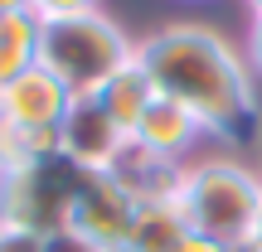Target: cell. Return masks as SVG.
Returning a JSON list of instances; mask_svg holds the SVG:
<instances>
[{"label": "cell", "instance_id": "cell-23", "mask_svg": "<svg viewBox=\"0 0 262 252\" xmlns=\"http://www.w3.org/2000/svg\"><path fill=\"white\" fill-rule=\"evenodd\" d=\"M0 93H5V78H0Z\"/></svg>", "mask_w": 262, "mask_h": 252}, {"label": "cell", "instance_id": "cell-12", "mask_svg": "<svg viewBox=\"0 0 262 252\" xmlns=\"http://www.w3.org/2000/svg\"><path fill=\"white\" fill-rule=\"evenodd\" d=\"M39 34H44V25H39L29 10L0 15V78H5V83L39 63Z\"/></svg>", "mask_w": 262, "mask_h": 252}, {"label": "cell", "instance_id": "cell-20", "mask_svg": "<svg viewBox=\"0 0 262 252\" xmlns=\"http://www.w3.org/2000/svg\"><path fill=\"white\" fill-rule=\"evenodd\" d=\"M253 243L262 247V209H257V228H253Z\"/></svg>", "mask_w": 262, "mask_h": 252}, {"label": "cell", "instance_id": "cell-5", "mask_svg": "<svg viewBox=\"0 0 262 252\" xmlns=\"http://www.w3.org/2000/svg\"><path fill=\"white\" fill-rule=\"evenodd\" d=\"M131 218H136V199H131L107 170H88L83 189H78V199H73L68 228H78L83 238H93L97 247L112 252V247H126Z\"/></svg>", "mask_w": 262, "mask_h": 252}, {"label": "cell", "instance_id": "cell-18", "mask_svg": "<svg viewBox=\"0 0 262 252\" xmlns=\"http://www.w3.org/2000/svg\"><path fill=\"white\" fill-rule=\"evenodd\" d=\"M180 252H233V247L214 243V238H204V233H189V238H185V247H180Z\"/></svg>", "mask_w": 262, "mask_h": 252}, {"label": "cell", "instance_id": "cell-15", "mask_svg": "<svg viewBox=\"0 0 262 252\" xmlns=\"http://www.w3.org/2000/svg\"><path fill=\"white\" fill-rule=\"evenodd\" d=\"M44 252H107V247H97L93 238H83L78 228H58V233L44 238Z\"/></svg>", "mask_w": 262, "mask_h": 252}, {"label": "cell", "instance_id": "cell-21", "mask_svg": "<svg viewBox=\"0 0 262 252\" xmlns=\"http://www.w3.org/2000/svg\"><path fill=\"white\" fill-rule=\"evenodd\" d=\"M233 252H262V247L257 243H243V247H233Z\"/></svg>", "mask_w": 262, "mask_h": 252}, {"label": "cell", "instance_id": "cell-2", "mask_svg": "<svg viewBox=\"0 0 262 252\" xmlns=\"http://www.w3.org/2000/svg\"><path fill=\"white\" fill-rule=\"evenodd\" d=\"M175 204L185 214L189 233H204L224 247H243V243H253V228H257L262 175L248 170L243 160L209 155L199 165H185Z\"/></svg>", "mask_w": 262, "mask_h": 252}, {"label": "cell", "instance_id": "cell-9", "mask_svg": "<svg viewBox=\"0 0 262 252\" xmlns=\"http://www.w3.org/2000/svg\"><path fill=\"white\" fill-rule=\"evenodd\" d=\"M199 136H204V126L194 122V112H185L180 102H170V97H160V93H156V102L146 107V117L136 122V131H131V141H141L146 150L170 155V160H185Z\"/></svg>", "mask_w": 262, "mask_h": 252}, {"label": "cell", "instance_id": "cell-17", "mask_svg": "<svg viewBox=\"0 0 262 252\" xmlns=\"http://www.w3.org/2000/svg\"><path fill=\"white\" fill-rule=\"evenodd\" d=\"M248 58H253V68L262 73V15H253V29H248Z\"/></svg>", "mask_w": 262, "mask_h": 252}, {"label": "cell", "instance_id": "cell-16", "mask_svg": "<svg viewBox=\"0 0 262 252\" xmlns=\"http://www.w3.org/2000/svg\"><path fill=\"white\" fill-rule=\"evenodd\" d=\"M0 252H44V238L29 233V228H10V223H0Z\"/></svg>", "mask_w": 262, "mask_h": 252}, {"label": "cell", "instance_id": "cell-13", "mask_svg": "<svg viewBox=\"0 0 262 252\" xmlns=\"http://www.w3.org/2000/svg\"><path fill=\"white\" fill-rule=\"evenodd\" d=\"M58 155V131H34V126H15L0 117V175L29 170L39 160Z\"/></svg>", "mask_w": 262, "mask_h": 252}, {"label": "cell", "instance_id": "cell-4", "mask_svg": "<svg viewBox=\"0 0 262 252\" xmlns=\"http://www.w3.org/2000/svg\"><path fill=\"white\" fill-rule=\"evenodd\" d=\"M83 175L68 155H49L29 170L0 175V223L29 228V233L49 238L58 228H68L73 218V199L83 189Z\"/></svg>", "mask_w": 262, "mask_h": 252}, {"label": "cell", "instance_id": "cell-10", "mask_svg": "<svg viewBox=\"0 0 262 252\" xmlns=\"http://www.w3.org/2000/svg\"><path fill=\"white\" fill-rule=\"evenodd\" d=\"M97 102L107 107V117H112L126 136L136 131V122L146 117V107L156 102V83H150V73L141 68V58H131L126 68H117V73L107 78V87L97 93Z\"/></svg>", "mask_w": 262, "mask_h": 252}, {"label": "cell", "instance_id": "cell-3", "mask_svg": "<svg viewBox=\"0 0 262 252\" xmlns=\"http://www.w3.org/2000/svg\"><path fill=\"white\" fill-rule=\"evenodd\" d=\"M136 58V39L102 10H88L73 19H49L39 34V63L58 78L73 97H97L117 68Z\"/></svg>", "mask_w": 262, "mask_h": 252}, {"label": "cell", "instance_id": "cell-22", "mask_svg": "<svg viewBox=\"0 0 262 252\" xmlns=\"http://www.w3.org/2000/svg\"><path fill=\"white\" fill-rule=\"evenodd\" d=\"M248 10H253V15H262V0H248Z\"/></svg>", "mask_w": 262, "mask_h": 252}, {"label": "cell", "instance_id": "cell-19", "mask_svg": "<svg viewBox=\"0 0 262 252\" xmlns=\"http://www.w3.org/2000/svg\"><path fill=\"white\" fill-rule=\"evenodd\" d=\"M15 10H29V0H0V15H15Z\"/></svg>", "mask_w": 262, "mask_h": 252}, {"label": "cell", "instance_id": "cell-1", "mask_svg": "<svg viewBox=\"0 0 262 252\" xmlns=\"http://www.w3.org/2000/svg\"><path fill=\"white\" fill-rule=\"evenodd\" d=\"M136 58L160 97L194 112L204 136H219L238 150H262V102L253 93V73L219 29L165 25L136 39Z\"/></svg>", "mask_w": 262, "mask_h": 252}, {"label": "cell", "instance_id": "cell-8", "mask_svg": "<svg viewBox=\"0 0 262 252\" xmlns=\"http://www.w3.org/2000/svg\"><path fill=\"white\" fill-rule=\"evenodd\" d=\"M107 175L136 199V209L141 204H170V199L180 194V179H185V160L156 155V150H146L141 141H126Z\"/></svg>", "mask_w": 262, "mask_h": 252}, {"label": "cell", "instance_id": "cell-14", "mask_svg": "<svg viewBox=\"0 0 262 252\" xmlns=\"http://www.w3.org/2000/svg\"><path fill=\"white\" fill-rule=\"evenodd\" d=\"M88 10H97V0H29V15H34L39 25H49V19H73V15H88Z\"/></svg>", "mask_w": 262, "mask_h": 252}, {"label": "cell", "instance_id": "cell-7", "mask_svg": "<svg viewBox=\"0 0 262 252\" xmlns=\"http://www.w3.org/2000/svg\"><path fill=\"white\" fill-rule=\"evenodd\" d=\"M68 107H73V93H68L44 63L15 73L5 83V93H0V117L15 122V126H34V131H58V122L68 117Z\"/></svg>", "mask_w": 262, "mask_h": 252}, {"label": "cell", "instance_id": "cell-6", "mask_svg": "<svg viewBox=\"0 0 262 252\" xmlns=\"http://www.w3.org/2000/svg\"><path fill=\"white\" fill-rule=\"evenodd\" d=\"M126 141L131 136L107 117L97 97H73L68 117L58 122V155H68L78 170H112Z\"/></svg>", "mask_w": 262, "mask_h": 252}, {"label": "cell", "instance_id": "cell-11", "mask_svg": "<svg viewBox=\"0 0 262 252\" xmlns=\"http://www.w3.org/2000/svg\"><path fill=\"white\" fill-rule=\"evenodd\" d=\"M189 238V223L180 214V204H141L126 233V252H180Z\"/></svg>", "mask_w": 262, "mask_h": 252}]
</instances>
